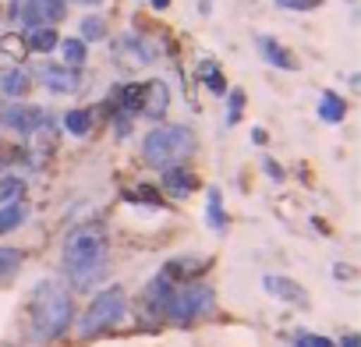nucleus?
Masks as SVG:
<instances>
[{"label":"nucleus","mask_w":361,"mask_h":347,"mask_svg":"<svg viewBox=\"0 0 361 347\" xmlns=\"http://www.w3.org/2000/svg\"><path fill=\"white\" fill-rule=\"evenodd\" d=\"M227 224V217H224V202H220V192H209V227L213 231H220Z\"/></svg>","instance_id":"b1692460"},{"label":"nucleus","mask_w":361,"mask_h":347,"mask_svg":"<svg viewBox=\"0 0 361 347\" xmlns=\"http://www.w3.org/2000/svg\"><path fill=\"white\" fill-rule=\"evenodd\" d=\"M262 287H266L273 298L287 301V305H305V291H301L294 280H287V276H266Z\"/></svg>","instance_id":"ddd939ff"},{"label":"nucleus","mask_w":361,"mask_h":347,"mask_svg":"<svg viewBox=\"0 0 361 347\" xmlns=\"http://www.w3.org/2000/svg\"><path fill=\"white\" fill-rule=\"evenodd\" d=\"M29 319H32V329L43 336V340H57L71 329L75 322V301H71V291L61 284V280H43L32 287V298H29Z\"/></svg>","instance_id":"f03ea898"},{"label":"nucleus","mask_w":361,"mask_h":347,"mask_svg":"<svg viewBox=\"0 0 361 347\" xmlns=\"http://www.w3.org/2000/svg\"><path fill=\"white\" fill-rule=\"evenodd\" d=\"M15 15L22 18L25 29H47V25L64 22L68 4H64V0H25L22 8H15Z\"/></svg>","instance_id":"423d86ee"},{"label":"nucleus","mask_w":361,"mask_h":347,"mask_svg":"<svg viewBox=\"0 0 361 347\" xmlns=\"http://www.w3.org/2000/svg\"><path fill=\"white\" fill-rule=\"evenodd\" d=\"M117 61H121L124 68H145V64H152V61H156V50H152V43H149V39H142V36L128 32V36H121V39H117Z\"/></svg>","instance_id":"0eeeda50"},{"label":"nucleus","mask_w":361,"mask_h":347,"mask_svg":"<svg viewBox=\"0 0 361 347\" xmlns=\"http://www.w3.org/2000/svg\"><path fill=\"white\" fill-rule=\"evenodd\" d=\"M0 50L11 54V57H25V54H29V47H25L22 36H4V39H0Z\"/></svg>","instance_id":"393cba45"},{"label":"nucleus","mask_w":361,"mask_h":347,"mask_svg":"<svg viewBox=\"0 0 361 347\" xmlns=\"http://www.w3.org/2000/svg\"><path fill=\"white\" fill-rule=\"evenodd\" d=\"M106 248H110V241H106L103 224L75 227L68 234V241H64V269H68V276L78 287L96 284L103 276V269H106Z\"/></svg>","instance_id":"f257e3e1"},{"label":"nucleus","mask_w":361,"mask_h":347,"mask_svg":"<svg viewBox=\"0 0 361 347\" xmlns=\"http://www.w3.org/2000/svg\"><path fill=\"white\" fill-rule=\"evenodd\" d=\"M57 43H61V36H57L54 25H47V29H29V39H25V47L36 50V54H50Z\"/></svg>","instance_id":"2eb2a0df"},{"label":"nucleus","mask_w":361,"mask_h":347,"mask_svg":"<svg viewBox=\"0 0 361 347\" xmlns=\"http://www.w3.org/2000/svg\"><path fill=\"white\" fill-rule=\"evenodd\" d=\"M22 188H25V181H22V178H15V174H4V178H0V202L15 199Z\"/></svg>","instance_id":"5701e85b"},{"label":"nucleus","mask_w":361,"mask_h":347,"mask_svg":"<svg viewBox=\"0 0 361 347\" xmlns=\"http://www.w3.org/2000/svg\"><path fill=\"white\" fill-rule=\"evenodd\" d=\"M0 117H4V124H11V128L22 131V135H32V131H39V128L50 124L47 110H43V106H32V103H25V106H8Z\"/></svg>","instance_id":"6e6552de"},{"label":"nucleus","mask_w":361,"mask_h":347,"mask_svg":"<svg viewBox=\"0 0 361 347\" xmlns=\"http://www.w3.org/2000/svg\"><path fill=\"white\" fill-rule=\"evenodd\" d=\"M39 78H43V85H47L50 92H75L78 82H82L75 68H57V64H47V68L39 71Z\"/></svg>","instance_id":"1a4fd4ad"},{"label":"nucleus","mask_w":361,"mask_h":347,"mask_svg":"<svg viewBox=\"0 0 361 347\" xmlns=\"http://www.w3.org/2000/svg\"><path fill=\"white\" fill-rule=\"evenodd\" d=\"M64 124H68L71 135H89V131H92V114H89V110H71V114L64 117Z\"/></svg>","instance_id":"4be33fe9"},{"label":"nucleus","mask_w":361,"mask_h":347,"mask_svg":"<svg viewBox=\"0 0 361 347\" xmlns=\"http://www.w3.org/2000/svg\"><path fill=\"white\" fill-rule=\"evenodd\" d=\"M166 103H170L166 85H163V82H145V92H142V114H145V117H163Z\"/></svg>","instance_id":"f8f14e48"},{"label":"nucleus","mask_w":361,"mask_h":347,"mask_svg":"<svg viewBox=\"0 0 361 347\" xmlns=\"http://www.w3.org/2000/svg\"><path fill=\"white\" fill-rule=\"evenodd\" d=\"M18 266H22V252L18 248H0V284L11 280L18 273Z\"/></svg>","instance_id":"412c9836"},{"label":"nucleus","mask_w":361,"mask_h":347,"mask_svg":"<svg viewBox=\"0 0 361 347\" xmlns=\"http://www.w3.org/2000/svg\"><path fill=\"white\" fill-rule=\"evenodd\" d=\"M124 312H128V294H124L121 287H106V291H99V294L92 298V305L85 308V315H82V322H78V333H82V336L106 333V329H114V326L124 319Z\"/></svg>","instance_id":"20e7f679"},{"label":"nucleus","mask_w":361,"mask_h":347,"mask_svg":"<svg viewBox=\"0 0 361 347\" xmlns=\"http://www.w3.org/2000/svg\"><path fill=\"white\" fill-rule=\"evenodd\" d=\"M199 75H202V82L209 85V92H216V96H224L227 92V82H224V71L213 64V61H202L199 64Z\"/></svg>","instance_id":"aec40b11"},{"label":"nucleus","mask_w":361,"mask_h":347,"mask_svg":"<svg viewBox=\"0 0 361 347\" xmlns=\"http://www.w3.org/2000/svg\"><path fill=\"white\" fill-rule=\"evenodd\" d=\"M103 36H106V29H103L99 18H85L82 22V39H103Z\"/></svg>","instance_id":"bb28decb"},{"label":"nucleus","mask_w":361,"mask_h":347,"mask_svg":"<svg viewBox=\"0 0 361 347\" xmlns=\"http://www.w3.org/2000/svg\"><path fill=\"white\" fill-rule=\"evenodd\" d=\"M340 347H361V340H357V336H354V333H347V336H343V343H340Z\"/></svg>","instance_id":"7c9ffc66"},{"label":"nucleus","mask_w":361,"mask_h":347,"mask_svg":"<svg viewBox=\"0 0 361 347\" xmlns=\"http://www.w3.org/2000/svg\"><path fill=\"white\" fill-rule=\"evenodd\" d=\"M213 308H216V294H213V287H206V284H188V287H180V291L170 294L163 315L173 319L177 326H188V322L209 315Z\"/></svg>","instance_id":"39448f33"},{"label":"nucleus","mask_w":361,"mask_h":347,"mask_svg":"<svg viewBox=\"0 0 361 347\" xmlns=\"http://www.w3.org/2000/svg\"><path fill=\"white\" fill-rule=\"evenodd\" d=\"M152 8H156V11H163V8H170V0H152Z\"/></svg>","instance_id":"473e14b6"},{"label":"nucleus","mask_w":361,"mask_h":347,"mask_svg":"<svg viewBox=\"0 0 361 347\" xmlns=\"http://www.w3.org/2000/svg\"><path fill=\"white\" fill-rule=\"evenodd\" d=\"M195 174L192 170H185V166H166L163 170V188L173 195V199H185V195H192L195 192Z\"/></svg>","instance_id":"9d476101"},{"label":"nucleus","mask_w":361,"mask_h":347,"mask_svg":"<svg viewBox=\"0 0 361 347\" xmlns=\"http://www.w3.org/2000/svg\"><path fill=\"white\" fill-rule=\"evenodd\" d=\"M206 266H209L206 259H173V262H166L163 276H166V280H185V276H195V273H202Z\"/></svg>","instance_id":"4468645a"},{"label":"nucleus","mask_w":361,"mask_h":347,"mask_svg":"<svg viewBox=\"0 0 361 347\" xmlns=\"http://www.w3.org/2000/svg\"><path fill=\"white\" fill-rule=\"evenodd\" d=\"M294 347H336V343L326 340V336H319V333H298L294 336Z\"/></svg>","instance_id":"a878e982"},{"label":"nucleus","mask_w":361,"mask_h":347,"mask_svg":"<svg viewBox=\"0 0 361 347\" xmlns=\"http://www.w3.org/2000/svg\"><path fill=\"white\" fill-rule=\"evenodd\" d=\"M29 85H32V78H29L22 68H15V71H8L4 78H0V89H4L8 96H15V99H22V96L29 92Z\"/></svg>","instance_id":"f3484780"},{"label":"nucleus","mask_w":361,"mask_h":347,"mask_svg":"<svg viewBox=\"0 0 361 347\" xmlns=\"http://www.w3.org/2000/svg\"><path fill=\"white\" fill-rule=\"evenodd\" d=\"M241 106H245V92H231V106H227V121L231 124H238V117H241Z\"/></svg>","instance_id":"c85d7f7f"},{"label":"nucleus","mask_w":361,"mask_h":347,"mask_svg":"<svg viewBox=\"0 0 361 347\" xmlns=\"http://www.w3.org/2000/svg\"><path fill=\"white\" fill-rule=\"evenodd\" d=\"M78 4H99V0H78Z\"/></svg>","instance_id":"72a5a7b5"},{"label":"nucleus","mask_w":361,"mask_h":347,"mask_svg":"<svg viewBox=\"0 0 361 347\" xmlns=\"http://www.w3.org/2000/svg\"><path fill=\"white\" fill-rule=\"evenodd\" d=\"M29 217V209H25V202H8L4 209H0V234H8V231H15L22 220Z\"/></svg>","instance_id":"a211bd4d"},{"label":"nucleus","mask_w":361,"mask_h":347,"mask_svg":"<svg viewBox=\"0 0 361 347\" xmlns=\"http://www.w3.org/2000/svg\"><path fill=\"white\" fill-rule=\"evenodd\" d=\"M319 117H322L326 124H340V121L347 117V103H343L340 96H333V92H322V99H319Z\"/></svg>","instance_id":"dca6fc26"},{"label":"nucleus","mask_w":361,"mask_h":347,"mask_svg":"<svg viewBox=\"0 0 361 347\" xmlns=\"http://www.w3.org/2000/svg\"><path fill=\"white\" fill-rule=\"evenodd\" d=\"M57 47L64 54V68H82L85 64V39H61Z\"/></svg>","instance_id":"6ab92c4d"},{"label":"nucleus","mask_w":361,"mask_h":347,"mask_svg":"<svg viewBox=\"0 0 361 347\" xmlns=\"http://www.w3.org/2000/svg\"><path fill=\"white\" fill-rule=\"evenodd\" d=\"M192 152H195V135L185 124H159L142 142V159L156 170L180 166V159H188Z\"/></svg>","instance_id":"7ed1b4c3"},{"label":"nucleus","mask_w":361,"mask_h":347,"mask_svg":"<svg viewBox=\"0 0 361 347\" xmlns=\"http://www.w3.org/2000/svg\"><path fill=\"white\" fill-rule=\"evenodd\" d=\"M0 15H15V0H0Z\"/></svg>","instance_id":"c756f323"},{"label":"nucleus","mask_w":361,"mask_h":347,"mask_svg":"<svg viewBox=\"0 0 361 347\" xmlns=\"http://www.w3.org/2000/svg\"><path fill=\"white\" fill-rule=\"evenodd\" d=\"M266 174H273V178H280V174H283V170H280V166H276L273 159H266Z\"/></svg>","instance_id":"2f4dec72"},{"label":"nucleus","mask_w":361,"mask_h":347,"mask_svg":"<svg viewBox=\"0 0 361 347\" xmlns=\"http://www.w3.org/2000/svg\"><path fill=\"white\" fill-rule=\"evenodd\" d=\"M273 4H280V8H287V11H315L322 0H273Z\"/></svg>","instance_id":"cd10ccee"},{"label":"nucleus","mask_w":361,"mask_h":347,"mask_svg":"<svg viewBox=\"0 0 361 347\" xmlns=\"http://www.w3.org/2000/svg\"><path fill=\"white\" fill-rule=\"evenodd\" d=\"M259 50H262V57H266L273 68H280V71H298V57L287 54V47H280L273 36H259Z\"/></svg>","instance_id":"9b49d317"}]
</instances>
